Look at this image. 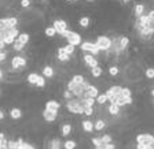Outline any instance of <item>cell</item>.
Masks as SVG:
<instances>
[{"instance_id":"cell-24","label":"cell","mask_w":154,"mask_h":149,"mask_svg":"<svg viewBox=\"0 0 154 149\" xmlns=\"http://www.w3.org/2000/svg\"><path fill=\"white\" fill-rule=\"evenodd\" d=\"M91 74H92V77L99 78V77L102 75V68L99 67V66H95V67H91Z\"/></svg>"},{"instance_id":"cell-17","label":"cell","mask_w":154,"mask_h":149,"mask_svg":"<svg viewBox=\"0 0 154 149\" xmlns=\"http://www.w3.org/2000/svg\"><path fill=\"white\" fill-rule=\"evenodd\" d=\"M10 116L13 118V119H20V118H22V111H21L20 108H11Z\"/></svg>"},{"instance_id":"cell-6","label":"cell","mask_w":154,"mask_h":149,"mask_svg":"<svg viewBox=\"0 0 154 149\" xmlns=\"http://www.w3.org/2000/svg\"><path fill=\"white\" fill-rule=\"evenodd\" d=\"M136 142L138 144H147V145L154 146V137L151 134H138L136 136Z\"/></svg>"},{"instance_id":"cell-32","label":"cell","mask_w":154,"mask_h":149,"mask_svg":"<svg viewBox=\"0 0 154 149\" xmlns=\"http://www.w3.org/2000/svg\"><path fill=\"white\" fill-rule=\"evenodd\" d=\"M37 77H39V74H36V73H30V74L28 75V82L35 85L36 81H37Z\"/></svg>"},{"instance_id":"cell-36","label":"cell","mask_w":154,"mask_h":149,"mask_svg":"<svg viewBox=\"0 0 154 149\" xmlns=\"http://www.w3.org/2000/svg\"><path fill=\"white\" fill-rule=\"evenodd\" d=\"M63 51H65L66 53H69V55H72L73 52H74V47L70 45V44H68V45L63 47Z\"/></svg>"},{"instance_id":"cell-46","label":"cell","mask_w":154,"mask_h":149,"mask_svg":"<svg viewBox=\"0 0 154 149\" xmlns=\"http://www.w3.org/2000/svg\"><path fill=\"white\" fill-rule=\"evenodd\" d=\"M6 138V136H4V133H0V149H2V142H3V139Z\"/></svg>"},{"instance_id":"cell-31","label":"cell","mask_w":154,"mask_h":149,"mask_svg":"<svg viewBox=\"0 0 154 149\" xmlns=\"http://www.w3.org/2000/svg\"><path fill=\"white\" fill-rule=\"evenodd\" d=\"M95 101H98V103L101 104V105H103V104H105L106 101H107V97H106V94H105V93H103V94H98V96L95 97Z\"/></svg>"},{"instance_id":"cell-14","label":"cell","mask_w":154,"mask_h":149,"mask_svg":"<svg viewBox=\"0 0 154 149\" xmlns=\"http://www.w3.org/2000/svg\"><path fill=\"white\" fill-rule=\"evenodd\" d=\"M98 94H99V89H98V87L94 86V85H89L88 89H87V96H88V97H94V99H95Z\"/></svg>"},{"instance_id":"cell-23","label":"cell","mask_w":154,"mask_h":149,"mask_svg":"<svg viewBox=\"0 0 154 149\" xmlns=\"http://www.w3.org/2000/svg\"><path fill=\"white\" fill-rule=\"evenodd\" d=\"M62 146V142H61V139L59 138H54L51 142H50V148L51 149H59Z\"/></svg>"},{"instance_id":"cell-30","label":"cell","mask_w":154,"mask_h":149,"mask_svg":"<svg viewBox=\"0 0 154 149\" xmlns=\"http://www.w3.org/2000/svg\"><path fill=\"white\" fill-rule=\"evenodd\" d=\"M44 34H46L47 37H54L56 34L55 29H54V26H50V27H47L46 30H44Z\"/></svg>"},{"instance_id":"cell-41","label":"cell","mask_w":154,"mask_h":149,"mask_svg":"<svg viewBox=\"0 0 154 149\" xmlns=\"http://www.w3.org/2000/svg\"><path fill=\"white\" fill-rule=\"evenodd\" d=\"M114 148H116V145L113 144V141H112V142L103 144V148H102V149H114Z\"/></svg>"},{"instance_id":"cell-7","label":"cell","mask_w":154,"mask_h":149,"mask_svg":"<svg viewBox=\"0 0 154 149\" xmlns=\"http://www.w3.org/2000/svg\"><path fill=\"white\" fill-rule=\"evenodd\" d=\"M26 66V59L22 58V56H14L13 59H11V70H17V68H23Z\"/></svg>"},{"instance_id":"cell-28","label":"cell","mask_w":154,"mask_h":149,"mask_svg":"<svg viewBox=\"0 0 154 149\" xmlns=\"http://www.w3.org/2000/svg\"><path fill=\"white\" fill-rule=\"evenodd\" d=\"M62 145H63V148L65 149H74L76 146H77V144H76V141H73V139H69V141L63 142Z\"/></svg>"},{"instance_id":"cell-39","label":"cell","mask_w":154,"mask_h":149,"mask_svg":"<svg viewBox=\"0 0 154 149\" xmlns=\"http://www.w3.org/2000/svg\"><path fill=\"white\" fill-rule=\"evenodd\" d=\"M146 77H147L149 79H153V77H154V68H147V70H146Z\"/></svg>"},{"instance_id":"cell-10","label":"cell","mask_w":154,"mask_h":149,"mask_svg":"<svg viewBox=\"0 0 154 149\" xmlns=\"http://www.w3.org/2000/svg\"><path fill=\"white\" fill-rule=\"evenodd\" d=\"M84 62H85V64L88 66V67H95V66H99L96 58L94 55H91V53H85L84 55Z\"/></svg>"},{"instance_id":"cell-3","label":"cell","mask_w":154,"mask_h":149,"mask_svg":"<svg viewBox=\"0 0 154 149\" xmlns=\"http://www.w3.org/2000/svg\"><path fill=\"white\" fill-rule=\"evenodd\" d=\"M80 48H81V51L87 52V53H91V55H94V56H96L99 52H101L98 45H96L95 42H91V41H81Z\"/></svg>"},{"instance_id":"cell-22","label":"cell","mask_w":154,"mask_h":149,"mask_svg":"<svg viewBox=\"0 0 154 149\" xmlns=\"http://www.w3.org/2000/svg\"><path fill=\"white\" fill-rule=\"evenodd\" d=\"M70 133H72V125H70V123H65L62 126V136L68 137V136H70Z\"/></svg>"},{"instance_id":"cell-11","label":"cell","mask_w":154,"mask_h":149,"mask_svg":"<svg viewBox=\"0 0 154 149\" xmlns=\"http://www.w3.org/2000/svg\"><path fill=\"white\" fill-rule=\"evenodd\" d=\"M58 60H61V62H69L70 60V55L63 51V47L58 48Z\"/></svg>"},{"instance_id":"cell-40","label":"cell","mask_w":154,"mask_h":149,"mask_svg":"<svg viewBox=\"0 0 154 149\" xmlns=\"http://www.w3.org/2000/svg\"><path fill=\"white\" fill-rule=\"evenodd\" d=\"M83 79H84V77L83 75H74V77L72 78V81H74V82H77V84H80V82H83Z\"/></svg>"},{"instance_id":"cell-21","label":"cell","mask_w":154,"mask_h":149,"mask_svg":"<svg viewBox=\"0 0 154 149\" xmlns=\"http://www.w3.org/2000/svg\"><path fill=\"white\" fill-rule=\"evenodd\" d=\"M105 126H106V123H105V120H102V119H98L94 123V130H96V131H101V130H103L105 129Z\"/></svg>"},{"instance_id":"cell-20","label":"cell","mask_w":154,"mask_h":149,"mask_svg":"<svg viewBox=\"0 0 154 149\" xmlns=\"http://www.w3.org/2000/svg\"><path fill=\"white\" fill-rule=\"evenodd\" d=\"M17 40H18V41L21 42V44H23V45H26L28 41H29V34H28V33H22V34H18Z\"/></svg>"},{"instance_id":"cell-2","label":"cell","mask_w":154,"mask_h":149,"mask_svg":"<svg viewBox=\"0 0 154 149\" xmlns=\"http://www.w3.org/2000/svg\"><path fill=\"white\" fill-rule=\"evenodd\" d=\"M62 37H65L68 44H70V45H73V47H79L80 44H81V36H80L79 33L73 32V30L66 29L65 32L62 33Z\"/></svg>"},{"instance_id":"cell-38","label":"cell","mask_w":154,"mask_h":149,"mask_svg":"<svg viewBox=\"0 0 154 149\" xmlns=\"http://www.w3.org/2000/svg\"><path fill=\"white\" fill-rule=\"evenodd\" d=\"M102 142L106 144V142H112V136L110 134H105V136H102Z\"/></svg>"},{"instance_id":"cell-35","label":"cell","mask_w":154,"mask_h":149,"mask_svg":"<svg viewBox=\"0 0 154 149\" xmlns=\"http://www.w3.org/2000/svg\"><path fill=\"white\" fill-rule=\"evenodd\" d=\"M7 148H8V149H18V142H17V141H13V139H10V141L7 142Z\"/></svg>"},{"instance_id":"cell-33","label":"cell","mask_w":154,"mask_h":149,"mask_svg":"<svg viewBox=\"0 0 154 149\" xmlns=\"http://www.w3.org/2000/svg\"><path fill=\"white\" fill-rule=\"evenodd\" d=\"M36 86H39V87H44L46 86V79H44V77L43 75H39L37 77V81H36Z\"/></svg>"},{"instance_id":"cell-34","label":"cell","mask_w":154,"mask_h":149,"mask_svg":"<svg viewBox=\"0 0 154 149\" xmlns=\"http://www.w3.org/2000/svg\"><path fill=\"white\" fill-rule=\"evenodd\" d=\"M13 47H14V49H15V51H22L23 49V44H21L20 41H18V40H14V42H13Z\"/></svg>"},{"instance_id":"cell-25","label":"cell","mask_w":154,"mask_h":149,"mask_svg":"<svg viewBox=\"0 0 154 149\" xmlns=\"http://www.w3.org/2000/svg\"><path fill=\"white\" fill-rule=\"evenodd\" d=\"M143 11H144V6H143V4H136V6H135V18L140 16L142 14H143Z\"/></svg>"},{"instance_id":"cell-51","label":"cell","mask_w":154,"mask_h":149,"mask_svg":"<svg viewBox=\"0 0 154 149\" xmlns=\"http://www.w3.org/2000/svg\"><path fill=\"white\" fill-rule=\"evenodd\" d=\"M43 1H46V0H43Z\"/></svg>"},{"instance_id":"cell-45","label":"cell","mask_w":154,"mask_h":149,"mask_svg":"<svg viewBox=\"0 0 154 149\" xmlns=\"http://www.w3.org/2000/svg\"><path fill=\"white\" fill-rule=\"evenodd\" d=\"M6 52H3L2 49H0V62H4V59H6Z\"/></svg>"},{"instance_id":"cell-9","label":"cell","mask_w":154,"mask_h":149,"mask_svg":"<svg viewBox=\"0 0 154 149\" xmlns=\"http://www.w3.org/2000/svg\"><path fill=\"white\" fill-rule=\"evenodd\" d=\"M58 116V111H54V110H48V108H44L43 111V118L47 120V122H54Z\"/></svg>"},{"instance_id":"cell-27","label":"cell","mask_w":154,"mask_h":149,"mask_svg":"<svg viewBox=\"0 0 154 149\" xmlns=\"http://www.w3.org/2000/svg\"><path fill=\"white\" fill-rule=\"evenodd\" d=\"M91 141H92V144H94V146H95L96 149H102V148H103V142H102L101 138H98V137H94Z\"/></svg>"},{"instance_id":"cell-1","label":"cell","mask_w":154,"mask_h":149,"mask_svg":"<svg viewBox=\"0 0 154 149\" xmlns=\"http://www.w3.org/2000/svg\"><path fill=\"white\" fill-rule=\"evenodd\" d=\"M66 108L68 111L72 113H77V115H81L84 112V105L80 103V100L77 97L76 99H69V100H66Z\"/></svg>"},{"instance_id":"cell-50","label":"cell","mask_w":154,"mask_h":149,"mask_svg":"<svg viewBox=\"0 0 154 149\" xmlns=\"http://www.w3.org/2000/svg\"><path fill=\"white\" fill-rule=\"evenodd\" d=\"M122 1H124V3H128V1H129V0H122Z\"/></svg>"},{"instance_id":"cell-16","label":"cell","mask_w":154,"mask_h":149,"mask_svg":"<svg viewBox=\"0 0 154 149\" xmlns=\"http://www.w3.org/2000/svg\"><path fill=\"white\" fill-rule=\"evenodd\" d=\"M43 77L46 78H53L54 77V68L51 66H46L43 68Z\"/></svg>"},{"instance_id":"cell-13","label":"cell","mask_w":154,"mask_h":149,"mask_svg":"<svg viewBox=\"0 0 154 149\" xmlns=\"http://www.w3.org/2000/svg\"><path fill=\"white\" fill-rule=\"evenodd\" d=\"M17 142H18V149H33L35 148V145H32V144H29V142H25L22 139V137H20V138L17 139Z\"/></svg>"},{"instance_id":"cell-48","label":"cell","mask_w":154,"mask_h":149,"mask_svg":"<svg viewBox=\"0 0 154 149\" xmlns=\"http://www.w3.org/2000/svg\"><path fill=\"white\" fill-rule=\"evenodd\" d=\"M0 79H3V71H2V68H0Z\"/></svg>"},{"instance_id":"cell-12","label":"cell","mask_w":154,"mask_h":149,"mask_svg":"<svg viewBox=\"0 0 154 149\" xmlns=\"http://www.w3.org/2000/svg\"><path fill=\"white\" fill-rule=\"evenodd\" d=\"M83 125V130H84L85 133H92L94 131V122H91V120H84V122H81Z\"/></svg>"},{"instance_id":"cell-8","label":"cell","mask_w":154,"mask_h":149,"mask_svg":"<svg viewBox=\"0 0 154 149\" xmlns=\"http://www.w3.org/2000/svg\"><path fill=\"white\" fill-rule=\"evenodd\" d=\"M54 29H55L56 34L62 36V33L68 29V23L62 19H56V21H54Z\"/></svg>"},{"instance_id":"cell-18","label":"cell","mask_w":154,"mask_h":149,"mask_svg":"<svg viewBox=\"0 0 154 149\" xmlns=\"http://www.w3.org/2000/svg\"><path fill=\"white\" fill-rule=\"evenodd\" d=\"M128 44H129V39L128 37H120V51L124 52L127 49Z\"/></svg>"},{"instance_id":"cell-44","label":"cell","mask_w":154,"mask_h":149,"mask_svg":"<svg viewBox=\"0 0 154 149\" xmlns=\"http://www.w3.org/2000/svg\"><path fill=\"white\" fill-rule=\"evenodd\" d=\"M21 6L22 7H29L30 6V0H21Z\"/></svg>"},{"instance_id":"cell-37","label":"cell","mask_w":154,"mask_h":149,"mask_svg":"<svg viewBox=\"0 0 154 149\" xmlns=\"http://www.w3.org/2000/svg\"><path fill=\"white\" fill-rule=\"evenodd\" d=\"M109 74L112 75V77H116V75L118 74V67H116V66H112V67L109 68Z\"/></svg>"},{"instance_id":"cell-4","label":"cell","mask_w":154,"mask_h":149,"mask_svg":"<svg viewBox=\"0 0 154 149\" xmlns=\"http://www.w3.org/2000/svg\"><path fill=\"white\" fill-rule=\"evenodd\" d=\"M95 44L98 45L99 51L107 52L109 48H110V45H112V40H110V37H107V36H98Z\"/></svg>"},{"instance_id":"cell-26","label":"cell","mask_w":154,"mask_h":149,"mask_svg":"<svg viewBox=\"0 0 154 149\" xmlns=\"http://www.w3.org/2000/svg\"><path fill=\"white\" fill-rule=\"evenodd\" d=\"M120 96H121V97H129V96H132V90L129 87H121Z\"/></svg>"},{"instance_id":"cell-43","label":"cell","mask_w":154,"mask_h":149,"mask_svg":"<svg viewBox=\"0 0 154 149\" xmlns=\"http://www.w3.org/2000/svg\"><path fill=\"white\" fill-rule=\"evenodd\" d=\"M63 97H65L66 100H69V99H72V97H73L72 92H70V90H68V89H66V90L63 92Z\"/></svg>"},{"instance_id":"cell-5","label":"cell","mask_w":154,"mask_h":149,"mask_svg":"<svg viewBox=\"0 0 154 149\" xmlns=\"http://www.w3.org/2000/svg\"><path fill=\"white\" fill-rule=\"evenodd\" d=\"M18 19L15 16H10V18H0V26L6 27V29H11V27H17Z\"/></svg>"},{"instance_id":"cell-15","label":"cell","mask_w":154,"mask_h":149,"mask_svg":"<svg viewBox=\"0 0 154 149\" xmlns=\"http://www.w3.org/2000/svg\"><path fill=\"white\" fill-rule=\"evenodd\" d=\"M46 108H48V110H54V111H58L59 108H61V104H59L58 101H55V100H48L46 103Z\"/></svg>"},{"instance_id":"cell-49","label":"cell","mask_w":154,"mask_h":149,"mask_svg":"<svg viewBox=\"0 0 154 149\" xmlns=\"http://www.w3.org/2000/svg\"><path fill=\"white\" fill-rule=\"evenodd\" d=\"M85 1H88V3H91V1H94V0H85Z\"/></svg>"},{"instance_id":"cell-42","label":"cell","mask_w":154,"mask_h":149,"mask_svg":"<svg viewBox=\"0 0 154 149\" xmlns=\"http://www.w3.org/2000/svg\"><path fill=\"white\" fill-rule=\"evenodd\" d=\"M83 113H85L87 116H91L92 113H94V108H92V107H87V108L84 110V112H83Z\"/></svg>"},{"instance_id":"cell-29","label":"cell","mask_w":154,"mask_h":149,"mask_svg":"<svg viewBox=\"0 0 154 149\" xmlns=\"http://www.w3.org/2000/svg\"><path fill=\"white\" fill-rule=\"evenodd\" d=\"M89 18L88 16H83V18H80V21H79V25L81 26V27H88L89 26Z\"/></svg>"},{"instance_id":"cell-19","label":"cell","mask_w":154,"mask_h":149,"mask_svg":"<svg viewBox=\"0 0 154 149\" xmlns=\"http://www.w3.org/2000/svg\"><path fill=\"white\" fill-rule=\"evenodd\" d=\"M107 111H109V113H110V115H117V113L120 112V107H118L117 104H114V103H110Z\"/></svg>"},{"instance_id":"cell-47","label":"cell","mask_w":154,"mask_h":149,"mask_svg":"<svg viewBox=\"0 0 154 149\" xmlns=\"http://www.w3.org/2000/svg\"><path fill=\"white\" fill-rule=\"evenodd\" d=\"M3 118H4V113H3V111H2V110H0V120H2V119H3Z\"/></svg>"}]
</instances>
